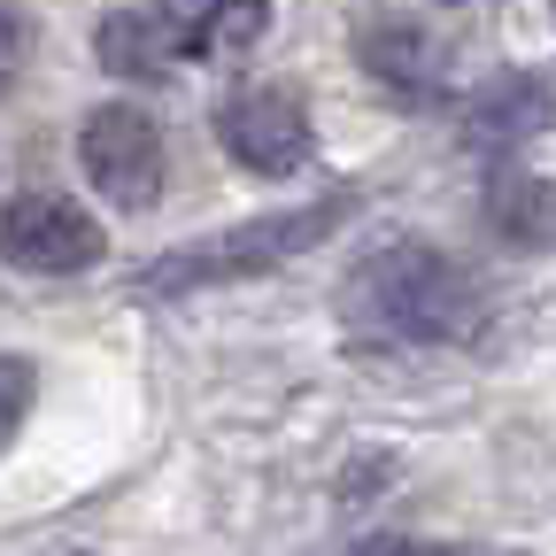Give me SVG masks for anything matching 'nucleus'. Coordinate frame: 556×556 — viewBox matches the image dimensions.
Returning a JSON list of instances; mask_svg holds the SVG:
<instances>
[{
  "label": "nucleus",
  "instance_id": "nucleus-10",
  "mask_svg": "<svg viewBox=\"0 0 556 556\" xmlns=\"http://www.w3.org/2000/svg\"><path fill=\"white\" fill-rule=\"evenodd\" d=\"M31 402H39V364L31 356H0V448L24 433Z\"/></svg>",
  "mask_w": 556,
  "mask_h": 556
},
{
  "label": "nucleus",
  "instance_id": "nucleus-7",
  "mask_svg": "<svg viewBox=\"0 0 556 556\" xmlns=\"http://www.w3.org/2000/svg\"><path fill=\"white\" fill-rule=\"evenodd\" d=\"M364 70L379 86H394L402 101H433L448 86V47L417 24V16H387L364 31Z\"/></svg>",
  "mask_w": 556,
  "mask_h": 556
},
{
  "label": "nucleus",
  "instance_id": "nucleus-1",
  "mask_svg": "<svg viewBox=\"0 0 556 556\" xmlns=\"http://www.w3.org/2000/svg\"><path fill=\"white\" fill-rule=\"evenodd\" d=\"M348 317L379 340H409V348H441V340H471L486 302L471 287V270L448 263L426 240H387L356 263L348 278Z\"/></svg>",
  "mask_w": 556,
  "mask_h": 556
},
{
  "label": "nucleus",
  "instance_id": "nucleus-4",
  "mask_svg": "<svg viewBox=\"0 0 556 556\" xmlns=\"http://www.w3.org/2000/svg\"><path fill=\"white\" fill-rule=\"evenodd\" d=\"M0 255L16 270H39V278H70V270H93L109 255V232H101L93 208L39 186V193H16L0 208Z\"/></svg>",
  "mask_w": 556,
  "mask_h": 556
},
{
  "label": "nucleus",
  "instance_id": "nucleus-15",
  "mask_svg": "<svg viewBox=\"0 0 556 556\" xmlns=\"http://www.w3.org/2000/svg\"><path fill=\"white\" fill-rule=\"evenodd\" d=\"M62 556H93V548H62Z\"/></svg>",
  "mask_w": 556,
  "mask_h": 556
},
{
  "label": "nucleus",
  "instance_id": "nucleus-2",
  "mask_svg": "<svg viewBox=\"0 0 556 556\" xmlns=\"http://www.w3.org/2000/svg\"><path fill=\"white\" fill-rule=\"evenodd\" d=\"M348 217H356V201H348V193H325V201H302V208H270V217H248L232 232H208V240L163 255L148 278H139V294H193V287H225V278L270 270V263H287V255L332 240Z\"/></svg>",
  "mask_w": 556,
  "mask_h": 556
},
{
  "label": "nucleus",
  "instance_id": "nucleus-5",
  "mask_svg": "<svg viewBox=\"0 0 556 556\" xmlns=\"http://www.w3.org/2000/svg\"><path fill=\"white\" fill-rule=\"evenodd\" d=\"M217 139L225 155L255 178H294L309 163V109L287 86H248L217 109Z\"/></svg>",
  "mask_w": 556,
  "mask_h": 556
},
{
  "label": "nucleus",
  "instance_id": "nucleus-6",
  "mask_svg": "<svg viewBox=\"0 0 556 556\" xmlns=\"http://www.w3.org/2000/svg\"><path fill=\"white\" fill-rule=\"evenodd\" d=\"M556 116V86L541 78V70H503V78H486L464 109V139L486 155H503V148H526L533 131H548Z\"/></svg>",
  "mask_w": 556,
  "mask_h": 556
},
{
  "label": "nucleus",
  "instance_id": "nucleus-13",
  "mask_svg": "<svg viewBox=\"0 0 556 556\" xmlns=\"http://www.w3.org/2000/svg\"><path fill=\"white\" fill-rule=\"evenodd\" d=\"M16 70H24V24H16V9H0V93L16 86Z\"/></svg>",
  "mask_w": 556,
  "mask_h": 556
},
{
  "label": "nucleus",
  "instance_id": "nucleus-9",
  "mask_svg": "<svg viewBox=\"0 0 556 556\" xmlns=\"http://www.w3.org/2000/svg\"><path fill=\"white\" fill-rule=\"evenodd\" d=\"M486 225L503 232V248L541 255L556 240V186L533 178V170H495V186H486Z\"/></svg>",
  "mask_w": 556,
  "mask_h": 556
},
{
  "label": "nucleus",
  "instance_id": "nucleus-8",
  "mask_svg": "<svg viewBox=\"0 0 556 556\" xmlns=\"http://www.w3.org/2000/svg\"><path fill=\"white\" fill-rule=\"evenodd\" d=\"M93 54H101V70H116V78L155 86V78H170V70H178L186 39L170 31V16H163V9H155V16H148V9H116V16H101Z\"/></svg>",
  "mask_w": 556,
  "mask_h": 556
},
{
  "label": "nucleus",
  "instance_id": "nucleus-3",
  "mask_svg": "<svg viewBox=\"0 0 556 556\" xmlns=\"http://www.w3.org/2000/svg\"><path fill=\"white\" fill-rule=\"evenodd\" d=\"M78 170L109 208H155L163 193V131L139 101H101L78 124Z\"/></svg>",
  "mask_w": 556,
  "mask_h": 556
},
{
  "label": "nucleus",
  "instance_id": "nucleus-14",
  "mask_svg": "<svg viewBox=\"0 0 556 556\" xmlns=\"http://www.w3.org/2000/svg\"><path fill=\"white\" fill-rule=\"evenodd\" d=\"M356 556H441V548H426V541H394V533H379V541H364Z\"/></svg>",
  "mask_w": 556,
  "mask_h": 556
},
{
  "label": "nucleus",
  "instance_id": "nucleus-12",
  "mask_svg": "<svg viewBox=\"0 0 556 556\" xmlns=\"http://www.w3.org/2000/svg\"><path fill=\"white\" fill-rule=\"evenodd\" d=\"M217 9H225V0H163V16H170V31H178L186 47H208V24H217Z\"/></svg>",
  "mask_w": 556,
  "mask_h": 556
},
{
  "label": "nucleus",
  "instance_id": "nucleus-16",
  "mask_svg": "<svg viewBox=\"0 0 556 556\" xmlns=\"http://www.w3.org/2000/svg\"><path fill=\"white\" fill-rule=\"evenodd\" d=\"M548 9H556V0H548Z\"/></svg>",
  "mask_w": 556,
  "mask_h": 556
},
{
  "label": "nucleus",
  "instance_id": "nucleus-11",
  "mask_svg": "<svg viewBox=\"0 0 556 556\" xmlns=\"http://www.w3.org/2000/svg\"><path fill=\"white\" fill-rule=\"evenodd\" d=\"M263 31H270V0H225L217 24H208V47H217V54H240V47H255Z\"/></svg>",
  "mask_w": 556,
  "mask_h": 556
}]
</instances>
